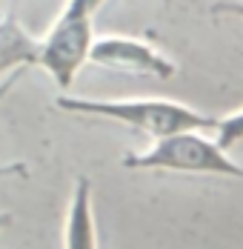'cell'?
I'll return each mask as SVG.
<instances>
[{"label": "cell", "instance_id": "1", "mask_svg": "<svg viewBox=\"0 0 243 249\" xmlns=\"http://www.w3.org/2000/svg\"><path fill=\"white\" fill-rule=\"evenodd\" d=\"M57 109L72 112V115H86V118H106L129 126L140 135H149L152 141L166 138L174 132L186 129H215L218 118L197 112L189 103L169 98H72L66 92L57 95Z\"/></svg>", "mask_w": 243, "mask_h": 249}, {"label": "cell", "instance_id": "2", "mask_svg": "<svg viewBox=\"0 0 243 249\" xmlns=\"http://www.w3.org/2000/svg\"><path fill=\"white\" fill-rule=\"evenodd\" d=\"M126 169L138 172H186V175H220L243 180V166L232 160L229 149L218 138H206L203 129H186L157 138L149 149L126 155Z\"/></svg>", "mask_w": 243, "mask_h": 249}, {"label": "cell", "instance_id": "3", "mask_svg": "<svg viewBox=\"0 0 243 249\" xmlns=\"http://www.w3.org/2000/svg\"><path fill=\"white\" fill-rule=\"evenodd\" d=\"M92 46H95L92 18L60 12V18L52 23L46 37L40 40L37 66H43L52 75L60 92H66L74 83L77 72L83 69V63L92 57Z\"/></svg>", "mask_w": 243, "mask_h": 249}, {"label": "cell", "instance_id": "4", "mask_svg": "<svg viewBox=\"0 0 243 249\" xmlns=\"http://www.w3.org/2000/svg\"><path fill=\"white\" fill-rule=\"evenodd\" d=\"M89 60L103 69L129 72V75H149L160 77V80H169L177 72L174 60L166 57L160 49H155L149 40L126 37V35H106V37L95 40Z\"/></svg>", "mask_w": 243, "mask_h": 249}, {"label": "cell", "instance_id": "5", "mask_svg": "<svg viewBox=\"0 0 243 249\" xmlns=\"http://www.w3.org/2000/svg\"><path fill=\"white\" fill-rule=\"evenodd\" d=\"M63 249H97L92 180L86 175L74 180L69 209H66V226H63Z\"/></svg>", "mask_w": 243, "mask_h": 249}, {"label": "cell", "instance_id": "6", "mask_svg": "<svg viewBox=\"0 0 243 249\" xmlns=\"http://www.w3.org/2000/svg\"><path fill=\"white\" fill-rule=\"evenodd\" d=\"M40 40H35L23 26L9 15H0V75L37 66Z\"/></svg>", "mask_w": 243, "mask_h": 249}, {"label": "cell", "instance_id": "7", "mask_svg": "<svg viewBox=\"0 0 243 249\" xmlns=\"http://www.w3.org/2000/svg\"><path fill=\"white\" fill-rule=\"evenodd\" d=\"M215 132H218V141L226 146V149H232V146L243 143V109L232 112V115H226V118H218Z\"/></svg>", "mask_w": 243, "mask_h": 249}, {"label": "cell", "instance_id": "8", "mask_svg": "<svg viewBox=\"0 0 243 249\" xmlns=\"http://www.w3.org/2000/svg\"><path fill=\"white\" fill-rule=\"evenodd\" d=\"M103 6V0H66V9L63 12H69V15H86V18H92L97 9Z\"/></svg>", "mask_w": 243, "mask_h": 249}, {"label": "cell", "instance_id": "9", "mask_svg": "<svg viewBox=\"0 0 243 249\" xmlns=\"http://www.w3.org/2000/svg\"><path fill=\"white\" fill-rule=\"evenodd\" d=\"M212 15H232V18H243V0H220L212 6Z\"/></svg>", "mask_w": 243, "mask_h": 249}, {"label": "cell", "instance_id": "10", "mask_svg": "<svg viewBox=\"0 0 243 249\" xmlns=\"http://www.w3.org/2000/svg\"><path fill=\"white\" fill-rule=\"evenodd\" d=\"M23 72H26V69H17V72H12V75H6V80L0 83V100H3L6 95H9V89H12V86L17 83V77L23 75Z\"/></svg>", "mask_w": 243, "mask_h": 249}, {"label": "cell", "instance_id": "11", "mask_svg": "<svg viewBox=\"0 0 243 249\" xmlns=\"http://www.w3.org/2000/svg\"><path fill=\"white\" fill-rule=\"evenodd\" d=\"M6 175H26V163H3L0 178H6Z\"/></svg>", "mask_w": 243, "mask_h": 249}, {"label": "cell", "instance_id": "12", "mask_svg": "<svg viewBox=\"0 0 243 249\" xmlns=\"http://www.w3.org/2000/svg\"><path fill=\"white\" fill-rule=\"evenodd\" d=\"M9 224H12V215H9V212H0V232H3Z\"/></svg>", "mask_w": 243, "mask_h": 249}, {"label": "cell", "instance_id": "13", "mask_svg": "<svg viewBox=\"0 0 243 249\" xmlns=\"http://www.w3.org/2000/svg\"><path fill=\"white\" fill-rule=\"evenodd\" d=\"M163 3H166V6H169V3H172V0H163Z\"/></svg>", "mask_w": 243, "mask_h": 249}]
</instances>
